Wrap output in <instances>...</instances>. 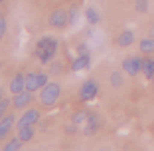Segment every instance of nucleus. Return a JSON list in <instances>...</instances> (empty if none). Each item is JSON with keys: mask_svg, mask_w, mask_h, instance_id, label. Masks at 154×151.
<instances>
[{"mask_svg": "<svg viewBox=\"0 0 154 151\" xmlns=\"http://www.w3.org/2000/svg\"><path fill=\"white\" fill-rule=\"evenodd\" d=\"M0 2H2V0H0Z\"/></svg>", "mask_w": 154, "mask_h": 151, "instance_id": "28", "label": "nucleus"}, {"mask_svg": "<svg viewBox=\"0 0 154 151\" xmlns=\"http://www.w3.org/2000/svg\"><path fill=\"white\" fill-rule=\"evenodd\" d=\"M136 10L140 14H144L146 10H148V2H146V0H136Z\"/></svg>", "mask_w": 154, "mask_h": 151, "instance_id": "20", "label": "nucleus"}, {"mask_svg": "<svg viewBox=\"0 0 154 151\" xmlns=\"http://www.w3.org/2000/svg\"><path fill=\"white\" fill-rule=\"evenodd\" d=\"M30 101H32V92H30V90H24V92H20V94H14L12 103H14V107L22 110V107H26Z\"/></svg>", "mask_w": 154, "mask_h": 151, "instance_id": "8", "label": "nucleus"}, {"mask_svg": "<svg viewBox=\"0 0 154 151\" xmlns=\"http://www.w3.org/2000/svg\"><path fill=\"white\" fill-rule=\"evenodd\" d=\"M0 100H2V90H0Z\"/></svg>", "mask_w": 154, "mask_h": 151, "instance_id": "26", "label": "nucleus"}, {"mask_svg": "<svg viewBox=\"0 0 154 151\" xmlns=\"http://www.w3.org/2000/svg\"><path fill=\"white\" fill-rule=\"evenodd\" d=\"M132 42H134V34L131 32V30H125V32L119 36V46L121 48H127V46H131Z\"/></svg>", "mask_w": 154, "mask_h": 151, "instance_id": "13", "label": "nucleus"}, {"mask_svg": "<svg viewBox=\"0 0 154 151\" xmlns=\"http://www.w3.org/2000/svg\"><path fill=\"white\" fill-rule=\"evenodd\" d=\"M85 18L89 20L91 24H97V22H99V14H97L95 8H87L85 10Z\"/></svg>", "mask_w": 154, "mask_h": 151, "instance_id": "18", "label": "nucleus"}, {"mask_svg": "<svg viewBox=\"0 0 154 151\" xmlns=\"http://www.w3.org/2000/svg\"><path fill=\"white\" fill-rule=\"evenodd\" d=\"M59 94H61V87H59L57 82H48L44 87H42L40 100L44 105H55V101L59 100Z\"/></svg>", "mask_w": 154, "mask_h": 151, "instance_id": "2", "label": "nucleus"}, {"mask_svg": "<svg viewBox=\"0 0 154 151\" xmlns=\"http://www.w3.org/2000/svg\"><path fill=\"white\" fill-rule=\"evenodd\" d=\"M22 143H24V141H22L20 137H14V139H10V141L4 145V149H6V151H16V149H20V147H22Z\"/></svg>", "mask_w": 154, "mask_h": 151, "instance_id": "17", "label": "nucleus"}, {"mask_svg": "<svg viewBox=\"0 0 154 151\" xmlns=\"http://www.w3.org/2000/svg\"><path fill=\"white\" fill-rule=\"evenodd\" d=\"M48 84V76L42 72L38 74H28L26 76V90L30 92H36V90H42V87Z\"/></svg>", "mask_w": 154, "mask_h": 151, "instance_id": "3", "label": "nucleus"}, {"mask_svg": "<svg viewBox=\"0 0 154 151\" xmlns=\"http://www.w3.org/2000/svg\"><path fill=\"white\" fill-rule=\"evenodd\" d=\"M87 115H89L87 111H77V113L73 115V123H77V125H79V123H85Z\"/></svg>", "mask_w": 154, "mask_h": 151, "instance_id": "19", "label": "nucleus"}, {"mask_svg": "<svg viewBox=\"0 0 154 151\" xmlns=\"http://www.w3.org/2000/svg\"><path fill=\"white\" fill-rule=\"evenodd\" d=\"M97 94H99V86H97V82H95V80H87V82L81 86L79 96H81L83 101H91Z\"/></svg>", "mask_w": 154, "mask_h": 151, "instance_id": "4", "label": "nucleus"}, {"mask_svg": "<svg viewBox=\"0 0 154 151\" xmlns=\"http://www.w3.org/2000/svg\"><path fill=\"white\" fill-rule=\"evenodd\" d=\"M18 137L22 141H30L34 137V125H24V127H18Z\"/></svg>", "mask_w": 154, "mask_h": 151, "instance_id": "14", "label": "nucleus"}, {"mask_svg": "<svg viewBox=\"0 0 154 151\" xmlns=\"http://www.w3.org/2000/svg\"><path fill=\"white\" fill-rule=\"evenodd\" d=\"M97 129H99V119H97V115L89 113L85 119V127H83V131L87 133V135H91V133H95Z\"/></svg>", "mask_w": 154, "mask_h": 151, "instance_id": "11", "label": "nucleus"}, {"mask_svg": "<svg viewBox=\"0 0 154 151\" xmlns=\"http://www.w3.org/2000/svg\"><path fill=\"white\" fill-rule=\"evenodd\" d=\"M121 82H122V80H121V74H119V72L111 74V84H113V86H121Z\"/></svg>", "mask_w": 154, "mask_h": 151, "instance_id": "23", "label": "nucleus"}, {"mask_svg": "<svg viewBox=\"0 0 154 151\" xmlns=\"http://www.w3.org/2000/svg\"><path fill=\"white\" fill-rule=\"evenodd\" d=\"M26 90V76L24 74H16L12 78V82H10V92L12 94H20Z\"/></svg>", "mask_w": 154, "mask_h": 151, "instance_id": "9", "label": "nucleus"}, {"mask_svg": "<svg viewBox=\"0 0 154 151\" xmlns=\"http://www.w3.org/2000/svg\"><path fill=\"white\" fill-rule=\"evenodd\" d=\"M12 125H14V115H4V117L0 119V141L6 137L10 133V129H12Z\"/></svg>", "mask_w": 154, "mask_h": 151, "instance_id": "10", "label": "nucleus"}, {"mask_svg": "<svg viewBox=\"0 0 154 151\" xmlns=\"http://www.w3.org/2000/svg\"><path fill=\"white\" fill-rule=\"evenodd\" d=\"M75 18H77V8L71 6V10H69V22H75Z\"/></svg>", "mask_w": 154, "mask_h": 151, "instance_id": "25", "label": "nucleus"}, {"mask_svg": "<svg viewBox=\"0 0 154 151\" xmlns=\"http://www.w3.org/2000/svg\"><path fill=\"white\" fill-rule=\"evenodd\" d=\"M38 119H40V111H38V110H28V111H24V113L20 115L18 125H16V127H24V125H36Z\"/></svg>", "mask_w": 154, "mask_h": 151, "instance_id": "6", "label": "nucleus"}, {"mask_svg": "<svg viewBox=\"0 0 154 151\" xmlns=\"http://www.w3.org/2000/svg\"><path fill=\"white\" fill-rule=\"evenodd\" d=\"M142 62H144V60H140V58H127L122 62V70H125L128 76H138V74L142 72Z\"/></svg>", "mask_w": 154, "mask_h": 151, "instance_id": "5", "label": "nucleus"}, {"mask_svg": "<svg viewBox=\"0 0 154 151\" xmlns=\"http://www.w3.org/2000/svg\"><path fill=\"white\" fill-rule=\"evenodd\" d=\"M150 80H152V82H154V74H152V78H150Z\"/></svg>", "mask_w": 154, "mask_h": 151, "instance_id": "27", "label": "nucleus"}, {"mask_svg": "<svg viewBox=\"0 0 154 151\" xmlns=\"http://www.w3.org/2000/svg\"><path fill=\"white\" fill-rule=\"evenodd\" d=\"M87 66H89V54H87V52H81V56L71 64V70L73 72H79V70H85Z\"/></svg>", "mask_w": 154, "mask_h": 151, "instance_id": "12", "label": "nucleus"}, {"mask_svg": "<svg viewBox=\"0 0 154 151\" xmlns=\"http://www.w3.org/2000/svg\"><path fill=\"white\" fill-rule=\"evenodd\" d=\"M8 105H10V101L6 100V97H2V100H0V119L4 117V111L8 110Z\"/></svg>", "mask_w": 154, "mask_h": 151, "instance_id": "21", "label": "nucleus"}, {"mask_svg": "<svg viewBox=\"0 0 154 151\" xmlns=\"http://www.w3.org/2000/svg\"><path fill=\"white\" fill-rule=\"evenodd\" d=\"M55 52H57V40L51 36L40 38V42L36 44V58L42 64H50L55 58Z\"/></svg>", "mask_w": 154, "mask_h": 151, "instance_id": "1", "label": "nucleus"}, {"mask_svg": "<svg viewBox=\"0 0 154 151\" xmlns=\"http://www.w3.org/2000/svg\"><path fill=\"white\" fill-rule=\"evenodd\" d=\"M67 22H69V16H67V12H65V10H54V12H51L50 24L54 28H63Z\"/></svg>", "mask_w": 154, "mask_h": 151, "instance_id": "7", "label": "nucleus"}, {"mask_svg": "<svg viewBox=\"0 0 154 151\" xmlns=\"http://www.w3.org/2000/svg\"><path fill=\"white\" fill-rule=\"evenodd\" d=\"M142 72H144L146 78H152V74H154V60L152 58H146L142 62Z\"/></svg>", "mask_w": 154, "mask_h": 151, "instance_id": "15", "label": "nucleus"}, {"mask_svg": "<svg viewBox=\"0 0 154 151\" xmlns=\"http://www.w3.org/2000/svg\"><path fill=\"white\" fill-rule=\"evenodd\" d=\"M6 34V18H4V14L0 12V38H4Z\"/></svg>", "mask_w": 154, "mask_h": 151, "instance_id": "22", "label": "nucleus"}, {"mask_svg": "<svg viewBox=\"0 0 154 151\" xmlns=\"http://www.w3.org/2000/svg\"><path fill=\"white\" fill-rule=\"evenodd\" d=\"M140 52H144V54H152V52H154V38H146V40L140 42Z\"/></svg>", "mask_w": 154, "mask_h": 151, "instance_id": "16", "label": "nucleus"}, {"mask_svg": "<svg viewBox=\"0 0 154 151\" xmlns=\"http://www.w3.org/2000/svg\"><path fill=\"white\" fill-rule=\"evenodd\" d=\"M59 72H61V64L59 62H51V76H55Z\"/></svg>", "mask_w": 154, "mask_h": 151, "instance_id": "24", "label": "nucleus"}]
</instances>
